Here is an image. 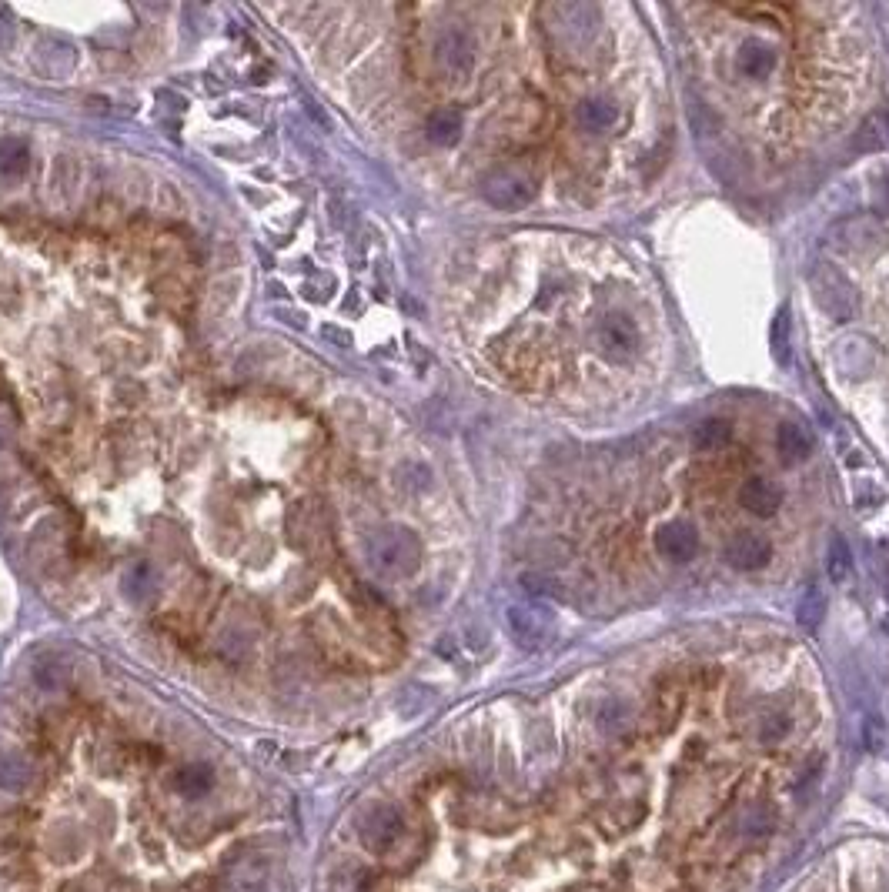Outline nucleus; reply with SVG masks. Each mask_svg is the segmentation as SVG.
Listing matches in <instances>:
<instances>
[{
	"mask_svg": "<svg viewBox=\"0 0 889 892\" xmlns=\"http://www.w3.org/2000/svg\"><path fill=\"white\" fill-rule=\"evenodd\" d=\"M368 565L385 578H405L412 575L418 562H422V542L408 528H381L378 535H371L365 548Z\"/></svg>",
	"mask_w": 889,
	"mask_h": 892,
	"instance_id": "1",
	"label": "nucleus"
},
{
	"mask_svg": "<svg viewBox=\"0 0 889 892\" xmlns=\"http://www.w3.org/2000/svg\"><path fill=\"white\" fill-rule=\"evenodd\" d=\"M809 284H813L816 301H819V308H823L826 315H833L836 321H849L856 315V291L836 268H829V264H816Z\"/></svg>",
	"mask_w": 889,
	"mask_h": 892,
	"instance_id": "2",
	"label": "nucleus"
},
{
	"mask_svg": "<svg viewBox=\"0 0 889 892\" xmlns=\"http://www.w3.org/2000/svg\"><path fill=\"white\" fill-rule=\"evenodd\" d=\"M435 64L448 77H468L475 67V41L462 27H445L435 41Z\"/></svg>",
	"mask_w": 889,
	"mask_h": 892,
	"instance_id": "3",
	"label": "nucleus"
},
{
	"mask_svg": "<svg viewBox=\"0 0 889 892\" xmlns=\"http://www.w3.org/2000/svg\"><path fill=\"white\" fill-rule=\"evenodd\" d=\"M482 194L498 211H519L535 198V184L519 171H495L482 181Z\"/></svg>",
	"mask_w": 889,
	"mask_h": 892,
	"instance_id": "4",
	"label": "nucleus"
},
{
	"mask_svg": "<svg viewBox=\"0 0 889 892\" xmlns=\"http://www.w3.org/2000/svg\"><path fill=\"white\" fill-rule=\"evenodd\" d=\"M268 876H271L268 856L244 849L228 862V866H224L221 886H224V892H261V889H265Z\"/></svg>",
	"mask_w": 889,
	"mask_h": 892,
	"instance_id": "5",
	"label": "nucleus"
},
{
	"mask_svg": "<svg viewBox=\"0 0 889 892\" xmlns=\"http://www.w3.org/2000/svg\"><path fill=\"white\" fill-rule=\"evenodd\" d=\"M552 612L545 605H512L508 609V629H512L515 642L525 645V649H539V645L549 642L552 635Z\"/></svg>",
	"mask_w": 889,
	"mask_h": 892,
	"instance_id": "6",
	"label": "nucleus"
},
{
	"mask_svg": "<svg viewBox=\"0 0 889 892\" xmlns=\"http://www.w3.org/2000/svg\"><path fill=\"white\" fill-rule=\"evenodd\" d=\"M595 345H599L602 358L625 361V358L635 355V348H639V331H635V325L629 318L612 315V318H605L599 328H595Z\"/></svg>",
	"mask_w": 889,
	"mask_h": 892,
	"instance_id": "7",
	"label": "nucleus"
},
{
	"mask_svg": "<svg viewBox=\"0 0 889 892\" xmlns=\"http://www.w3.org/2000/svg\"><path fill=\"white\" fill-rule=\"evenodd\" d=\"M402 832H405V819L388 806H378L361 816V839H365V846L375 852L392 849L395 842L402 839Z\"/></svg>",
	"mask_w": 889,
	"mask_h": 892,
	"instance_id": "8",
	"label": "nucleus"
},
{
	"mask_svg": "<svg viewBox=\"0 0 889 892\" xmlns=\"http://www.w3.org/2000/svg\"><path fill=\"white\" fill-rule=\"evenodd\" d=\"M773 558V545H769L766 535H756V532H739L729 538L726 545V562L732 568H739V572H756V568H762Z\"/></svg>",
	"mask_w": 889,
	"mask_h": 892,
	"instance_id": "9",
	"label": "nucleus"
},
{
	"mask_svg": "<svg viewBox=\"0 0 889 892\" xmlns=\"http://www.w3.org/2000/svg\"><path fill=\"white\" fill-rule=\"evenodd\" d=\"M656 552L666 558V562H692L699 552V532L689 522H669L659 528L656 535Z\"/></svg>",
	"mask_w": 889,
	"mask_h": 892,
	"instance_id": "10",
	"label": "nucleus"
},
{
	"mask_svg": "<svg viewBox=\"0 0 889 892\" xmlns=\"http://www.w3.org/2000/svg\"><path fill=\"white\" fill-rule=\"evenodd\" d=\"M739 505L759 518H773L779 512V505H783V492L769 478H749L739 488Z\"/></svg>",
	"mask_w": 889,
	"mask_h": 892,
	"instance_id": "11",
	"label": "nucleus"
},
{
	"mask_svg": "<svg viewBox=\"0 0 889 892\" xmlns=\"http://www.w3.org/2000/svg\"><path fill=\"white\" fill-rule=\"evenodd\" d=\"M776 452L783 458V465H803L813 452V435L796 421H786L776 431Z\"/></svg>",
	"mask_w": 889,
	"mask_h": 892,
	"instance_id": "12",
	"label": "nucleus"
},
{
	"mask_svg": "<svg viewBox=\"0 0 889 892\" xmlns=\"http://www.w3.org/2000/svg\"><path fill=\"white\" fill-rule=\"evenodd\" d=\"M575 121L582 124V131L605 134V131H612L615 121H619V107H615L609 97H585V101L575 107Z\"/></svg>",
	"mask_w": 889,
	"mask_h": 892,
	"instance_id": "13",
	"label": "nucleus"
},
{
	"mask_svg": "<svg viewBox=\"0 0 889 892\" xmlns=\"http://www.w3.org/2000/svg\"><path fill=\"white\" fill-rule=\"evenodd\" d=\"M736 67L742 77H749V81H762V77H769L776 71V51L762 41H746L736 54Z\"/></svg>",
	"mask_w": 889,
	"mask_h": 892,
	"instance_id": "14",
	"label": "nucleus"
},
{
	"mask_svg": "<svg viewBox=\"0 0 889 892\" xmlns=\"http://www.w3.org/2000/svg\"><path fill=\"white\" fill-rule=\"evenodd\" d=\"M823 619H826V592L819 585H809L796 605V622L803 625V629L816 632L819 625H823Z\"/></svg>",
	"mask_w": 889,
	"mask_h": 892,
	"instance_id": "15",
	"label": "nucleus"
},
{
	"mask_svg": "<svg viewBox=\"0 0 889 892\" xmlns=\"http://www.w3.org/2000/svg\"><path fill=\"white\" fill-rule=\"evenodd\" d=\"M428 137H432L435 144H455L458 137H462V114L455 111V107H442V111H435L432 117H428Z\"/></svg>",
	"mask_w": 889,
	"mask_h": 892,
	"instance_id": "16",
	"label": "nucleus"
},
{
	"mask_svg": "<svg viewBox=\"0 0 889 892\" xmlns=\"http://www.w3.org/2000/svg\"><path fill=\"white\" fill-rule=\"evenodd\" d=\"M34 779L37 772L31 762H24L21 756H0V789L24 792Z\"/></svg>",
	"mask_w": 889,
	"mask_h": 892,
	"instance_id": "17",
	"label": "nucleus"
},
{
	"mask_svg": "<svg viewBox=\"0 0 889 892\" xmlns=\"http://www.w3.org/2000/svg\"><path fill=\"white\" fill-rule=\"evenodd\" d=\"M729 438H732V425L726 418H706L696 428V435H692L699 452H719L722 445H729Z\"/></svg>",
	"mask_w": 889,
	"mask_h": 892,
	"instance_id": "18",
	"label": "nucleus"
},
{
	"mask_svg": "<svg viewBox=\"0 0 889 892\" xmlns=\"http://www.w3.org/2000/svg\"><path fill=\"white\" fill-rule=\"evenodd\" d=\"M27 168V144L24 137H0V174L17 178Z\"/></svg>",
	"mask_w": 889,
	"mask_h": 892,
	"instance_id": "19",
	"label": "nucleus"
},
{
	"mask_svg": "<svg viewBox=\"0 0 889 892\" xmlns=\"http://www.w3.org/2000/svg\"><path fill=\"white\" fill-rule=\"evenodd\" d=\"M211 782H214L211 769L198 766V762H194V766H184L178 776H174V786H178V792H184V796H204V792L211 789Z\"/></svg>",
	"mask_w": 889,
	"mask_h": 892,
	"instance_id": "20",
	"label": "nucleus"
},
{
	"mask_svg": "<svg viewBox=\"0 0 889 892\" xmlns=\"http://www.w3.org/2000/svg\"><path fill=\"white\" fill-rule=\"evenodd\" d=\"M849 572H853V555H849L846 538H836V542L829 545V578H833V582H846Z\"/></svg>",
	"mask_w": 889,
	"mask_h": 892,
	"instance_id": "21",
	"label": "nucleus"
},
{
	"mask_svg": "<svg viewBox=\"0 0 889 892\" xmlns=\"http://www.w3.org/2000/svg\"><path fill=\"white\" fill-rule=\"evenodd\" d=\"M124 588H127V595H131V599H144V595L151 592L154 588V568L151 565H134L131 572L124 575Z\"/></svg>",
	"mask_w": 889,
	"mask_h": 892,
	"instance_id": "22",
	"label": "nucleus"
},
{
	"mask_svg": "<svg viewBox=\"0 0 889 892\" xmlns=\"http://www.w3.org/2000/svg\"><path fill=\"white\" fill-rule=\"evenodd\" d=\"M7 41H11V17L0 7V47H7Z\"/></svg>",
	"mask_w": 889,
	"mask_h": 892,
	"instance_id": "23",
	"label": "nucleus"
},
{
	"mask_svg": "<svg viewBox=\"0 0 889 892\" xmlns=\"http://www.w3.org/2000/svg\"><path fill=\"white\" fill-rule=\"evenodd\" d=\"M883 184H886V188H883V208H889V174L883 178Z\"/></svg>",
	"mask_w": 889,
	"mask_h": 892,
	"instance_id": "24",
	"label": "nucleus"
}]
</instances>
